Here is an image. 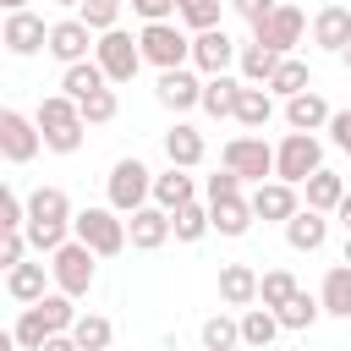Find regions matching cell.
<instances>
[{
    "mask_svg": "<svg viewBox=\"0 0 351 351\" xmlns=\"http://www.w3.org/2000/svg\"><path fill=\"white\" fill-rule=\"evenodd\" d=\"M71 219H77V214H71V197H66L60 186H38V192H27V225H22V230H27V241H33L38 258L71 241V236H66Z\"/></svg>",
    "mask_w": 351,
    "mask_h": 351,
    "instance_id": "obj_1",
    "label": "cell"
},
{
    "mask_svg": "<svg viewBox=\"0 0 351 351\" xmlns=\"http://www.w3.org/2000/svg\"><path fill=\"white\" fill-rule=\"evenodd\" d=\"M38 132H44V148L49 154H77L82 148V104L71 99V93H49V99H38Z\"/></svg>",
    "mask_w": 351,
    "mask_h": 351,
    "instance_id": "obj_2",
    "label": "cell"
},
{
    "mask_svg": "<svg viewBox=\"0 0 351 351\" xmlns=\"http://www.w3.org/2000/svg\"><path fill=\"white\" fill-rule=\"evenodd\" d=\"M99 252L88 247V241H66V247H55L49 252V274H55V291H66V296H88L93 291V274H99V263H93Z\"/></svg>",
    "mask_w": 351,
    "mask_h": 351,
    "instance_id": "obj_3",
    "label": "cell"
},
{
    "mask_svg": "<svg viewBox=\"0 0 351 351\" xmlns=\"http://www.w3.org/2000/svg\"><path fill=\"white\" fill-rule=\"evenodd\" d=\"M71 236L77 241H88L99 258H115V252H126V214H115V208H82L77 219H71Z\"/></svg>",
    "mask_w": 351,
    "mask_h": 351,
    "instance_id": "obj_4",
    "label": "cell"
},
{
    "mask_svg": "<svg viewBox=\"0 0 351 351\" xmlns=\"http://www.w3.org/2000/svg\"><path fill=\"white\" fill-rule=\"evenodd\" d=\"M313 170H324V143L313 132H285V143L274 148V176L291 181V186H302Z\"/></svg>",
    "mask_w": 351,
    "mask_h": 351,
    "instance_id": "obj_5",
    "label": "cell"
},
{
    "mask_svg": "<svg viewBox=\"0 0 351 351\" xmlns=\"http://www.w3.org/2000/svg\"><path fill=\"white\" fill-rule=\"evenodd\" d=\"M137 44H143V60H148V66H159V71L186 66V60H192V38H186L176 22H143Z\"/></svg>",
    "mask_w": 351,
    "mask_h": 351,
    "instance_id": "obj_6",
    "label": "cell"
},
{
    "mask_svg": "<svg viewBox=\"0 0 351 351\" xmlns=\"http://www.w3.org/2000/svg\"><path fill=\"white\" fill-rule=\"evenodd\" d=\"M148 197H154V170L143 159H115V170H110V208L115 214H137Z\"/></svg>",
    "mask_w": 351,
    "mask_h": 351,
    "instance_id": "obj_7",
    "label": "cell"
},
{
    "mask_svg": "<svg viewBox=\"0 0 351 351\" xmlns=\"http://www.w3.org/2000/svg\"><path fill=\"white\" fill-rule=\"evenodd\" d=\"M93 60L104 66V77H110V82H132V77H137V66H143V44H137L126 27H110V33H99Z\"/></svg>",
    "mask_w": 351,
    "mask_h": 351,
    "instance_id": "obj_8",
    "label": "cell"
},
{
    "mask_svg": "<svg viewBox=\"0 0 351 351\" xmlns=\"http://www.w3.org/2000/svg\"><path fill=\"white\" fill-rule=\"evenodd\" d=\"M219 165L236 170L241 181H274V148L263 137H230L219 148Z\"/></svg>",
    "mask_w": 351,
    "mask_h": 351,
    "instance_id": "obj_9",
    "label": "cell"
},
{
    "mask_svg": "<svg viewBox=\"0 0 351 351\" xmlns=\"http://www.w3.org/2000/svg\"><path fill=\"white\" fill-rule=\"evenodd\" d=\"M38 148H44L38 121H27L22 110H0V154H5V165H27Z\"/></svg>",
    "mask_w": 351,
    "mask_h": 351,
    "instance_id": "obj_10",
    "label": "cell"
},
{
    "mask_svg": "<svg viewBox=\"0 0 351 351\" xmlns=\"http://www.w3.org/2000/svg\"><path fill=\"white\" fill-rule=\"evenodd\" d=\"M302 33H307V16H302L296 5H285V0L274 5V16H263V22L252 27V38H258V44H269L274 55H291V49L302 44Z\"/></svg>",
    "mask_w": 351,
    "mask_h": 351,
    "instance_id": "obj_11",
    "label": "cell"
},
{
    "mask_svg": "<svg viewBox=\"0 0 351 351\" xmlns=\"http://www.w3.org/2000/svg\"><path fill=\"white\" fill-rule=\"evenodd\" d=\"M0 44H5L11 55H38V49H49V27H44L38 11H5Z\"/></svg>",
    "mask_w": 351,
    "mask_h": 351,
    "instance_id": "obj_12",
    "label": "cell"
},
{
    "mask_svg": "<svg viewBox=\"0 0 351 351\" xmlns=\"http://www.w3.org/2000/svg\"><path fill=\"white\" fill-rule=\"evenodd\" d=\"M99 44V33L82 22V16H66V22H49V55L60 60V66H77V60H88V49Z\"/></svg>",
    "mask_w": 351,
    "mask_h": 351,
    "instance_id": "obj_13",
    "label": "cell"
},
{
    "mask_svg": "<svg viewBox=\"0 0 351 351\" xmlns=\"http://www.w3.org/2000/svg\"><path fill=\"white\" fill-rule=\"evenodd\" d=\"M126 236H132V247H137V252H159V247L176 236V225H170V208H159V203H143L137 214H126Z\"/></svg>",
    "mask_w": 351,
    "mask_h": 351,
    "instance_id": "obj_14",
    "label": "cell"
},
{
    "mask_svg": "<svg viewBox=\"0 0 351 351\" xmlns=\"http://www.w3.org/2000/svg\"><path fill=\"white\" fill-rule=\"evenodd\" d=\"M154 99L165 104V110H192V104H203V77L197 71H186V66H170V71H159V82H154Z\"/></svg>",
    "mask_w": 351,
    "mask_h": 351,
    "instance_id": "obj_15",
    "label": "cell"
},
{
    "mask_svg": "<svg viewBox=\"0 0 351 351\" xmlns=\"http://www.w3.org/2000/svg\"><path fill=\"white\" fill-rule=\"evenodd\" d=\"M236 55H241V49L230 44V33H225V27H208V33H197V38H192V66H197L203 77H219Z\"/></svg>",
    "mask_w": 351,
    "mask_h": 351,
    "instance_id": "obj_16",
    "label": "cell"
},
{
    "mask_svg": "<svg viewBox=\"0 0 351 351\" xmlns=\"http://www.w3.org/2000/svg\"><path fill=\"white\" fill-rule=\"evenodd\" d=\"M296 208H302V197H296L291 181L274 176V181H258V186H252V214H258V219H280V225H285Z\"/></svg>",
    "mask_w": 351,
    "mask_h": 351,
    "instance_id": "obj_17",
    "label": "cell"
},
{
    "mask_svg": "<svg viewBox=\"0 0 351 351\" xmlns=\"http://www.w3.org/2000/svg\"><path fill=\"white\" fill-rule=\"evenodd\" d=\"M313 44L329 49V55H346V44H351V5H324L313 16Z\"/></svg>",
    "mask_w": 351,
    "mask_h": 351,
    "instance_id": "obj_18",
    "label": "cell"
},
{
    "mask_svg": "<svg viewBox=\"0 0 351 351\" xmlns=\"http://www.w3.org/2000/svg\"><path fill=\"white\" fill-rule=\"evenodd\" d=\"M203 154H208V143H203V132H197V126L176 121V126L165 132V159H170V165H181V170H197V165H203Z\"/></svg>",
    "mask_w": 351,
    "mask_h": 351,
    "instance_id": "obj_19",
    "label": "cell"
},
{
    "mask_svg": "<svg viewBox=\"0 0 351 351\" xmlns=\"http://www.w3.org/2000/svg\"><path fill=\"white\" fill-rule=\"evenodd\" d=\"M285 241H291V252H318V247L329 241V219H324L318 208H296V214L285 219Z\"/></svg>",
    "mask_w": 351,
    "mask_h": 351,
    "instance_id": "obj_20",
    "label": "cell"
},
{
    "mask_svg": "<svg viewBox=\"0 0 351 351\" xmlns=\"http://www.w3.org/2000/svg\"><path fill=\"white\" fill-rule=\"evenodd\" d=\"M258 280H263V274H258L252 263H225V269H219V302H225V307H252V302H258Z\"/></svg>",
    "mask_w": 351,
    "mask_h": 351,
    "instance_id": "obj_21",
    "label": "cell"
},
{
    "mask_svg": "<svg viewBox=\"0 0 351 351\" xmlns=\"http://www.w3.org/2000/svg\"><path fill=\"white\" fill-rule=\"evenodd\" d=\"M329 115H335V110H329L324 93H313V88L285 99V126H291V132H318V126H329Z\"/></svg>",
    "mask_w": 351,
    "mask_h": 351,
    "instance_id": "obj_22",
    "label": "cell"
},
{
    "mask_svg": "<svg viewBox=\"0 0 351 351\" xmlns=\"http://www.w3.org/2000/svg\"><path fill=\"white\" fill-rule=\"evenodd\" d=\"M236 121H241V126H252V132H263V126L274 121V93H269L263 82H241V99H236Z\"/></svg>",
    "mask_w": 351,
    "mask_h": 351,
    "instance_id": "obj_23",
    "label": "cell"
},
{
    "mask_svg": "<svg viewBox=\"0 0 351 351\" xmlns=\"http://www.w3.org/2000/svg\"><path fill=\"white\" fill-rule=\"evenodd\" d=\"M154 203H159V208H170V214H176V208H186V203H197L192 176H186L181 165H170L165 176H154Z\"/></svg>",
    "mask_w": 351,
    "mask_h": 351,
    "instance_id": "obj_24",
    "label": "cell"
},
{
    "mask_svg": "<svg viewBox=\"0 0 351 351\" xmlns=\"http://www.w3.org/2000/svg\"><path fill=\"white\" fill-rule=\"evenodd\" d=\"M236 99H241V82L230 77V71H219V77H203V110L214 115V121H236Z\"/></svg>",
    "mask_w": 351,
    "mask_h": 351,
    "instance_id": "obj_25",
    "label": "cell"
},
{
    "mask_svg": "<svg viewBox=\"0 0 351 351\" xmlns=\"http://www.w3.org/2000/svg\"><path fill=\"white\" fill-rule=\"evenodd\" d=\"M208 214H214V230L219 236H247L252 230V197H219V203H208Z\"/></svg>",
    "mask_w": 351,
    "mask_h": 351,
    "instance_id": "obj_26",
    "label": "cell"
},
{
    "mask_svg": "<svg viewBox=\"0 0 351 351\" xmlns=\"http://www.w3.org/2000/svg\"><path fill=\"white\" fill-rule=\"evenodd\" d=\"M302 192H307V208L335 214V208H340V197H346V181H340L335 170H313V176L302 181Z\"/></svg>",
    "mask_w": 351,
    "mask_h": 351,
    "instance_id": "obj_27",
    "label": "cell"
},
{
    "mask_svg": "<svg viewBox=\"0 0 351 351\" xmlns=\"http://www.w3.org/2000/svg\"><path fill=\"white\" fill-rule=\"evenodd\" d=\"M318 302H324V313H329V318H351V263H335V269L324 274Z\"/></svg>",
    "mask_w": 351,
    "mask_h": 351,
    "instance_id": "obj_28",
    "label": "cell"
},
{
    "mask_svg": "<svg viewBox=\"0 0 351 351\" xmlns=\"http://www.w3.org/2000/svg\"><path fill=\"white\" fill-rule=\"evenodd\" d=\"M280 60H285V55H274V49H269V44H258V38H252V44H241V55H236L241 82H269V77L280 71Z\"/></svg>",
    "mask_w": 351,
    "mask_h": 351,
    "instance_id": "obj_29",
    "label": "cell"
},
{
    "mask_svg": "<svg viewBox=\"0 0 351 351\" xmlns=\"http://www.w3.org/2000/svg\"><path fill=\"white\" fill-rule=\"evenodd\" d=\"M99 88H110V77H104L99 60H77V66H66V77H60V93H71L77 104H82L88 93H99Z\"/></svg>",
    "mask_w": 351,
    "mask_h": 351,
    "instance_id": "obj_30",
    "label": "cell"
},
{
    "mask_svg": "<svg viewBox=\"0 0 351 351\" xmlns=\"http://www.w3.org/2000/svg\"><path fill=\"white\" fill-rule=\"evenodd\" d=\"M285 324L274 318V307H247L241 313V346H252V351H269V340L280 335Z\"/></svg>",
    "mask_w": 351,
    "mask_h": 351,
    "instance_id": "obj_31",
    "label": "cell"
},
{
    "mask_svg": "<svg viewBox=\"0 0 351 351\" xmlns=\"http://www.w3.org/2000/svg\"><path fill=\"white\" fill-rule=\"evenodd\" d=\"M5 291H11V302H38V296H49L44 291V263H16V269H5Z\"/></svg>",
    "mask_w": 351,
    "mask_h": 351,
    "instance_id": "obj_32",
    "label": "cell"
},
{
    "mask_svg": "<svg viewBox=\"0 0 351 351\" xmlns=\"http://www.w3.org/2000/svg\"><path fill=\"white\" fill-rule=\"evenodd\" d=\"M263 88H269V93H280V99H291V93H307V88H313V77H307V60L285 55V60H280V71H274Z\"/></svg>",
    "mask_w": 351,
    "mask_h": 351,
    "instance_id": "obj_33",
    "label": "cell"
},
{
    "mask_svg": "<svg viewBox=\"0 0 351 351\" xmlns=\"http://www.w3.org/2000/svg\"><path fill=\"white\" fill-rule=\"evenodd\" d=\"M170 225H176V241H203L214 230V214H208V203H186L170 214Z\"/></svg>",
    "mask_w": 351,
    "mask_h": 351,
    "instance_id": "obj_34",
    "label": "cell"
},
{
    "mask_svg": "<svg viewBox=\"0 0 351 351\" xmlns=\"http://www.w3.org/2000/svg\"><path fill=\"white\" fill-rule=\"evenodd\" d=\"M71 340H77L82 351H110L115 329H110V318H104V313H82V318L71 324Z\"/></svg>",
    "mask_w": 351,
    "mask_h": 351,
    "instance_id": "obj_35",
    "label": "cell"
},
{
    "mask_svg": "<svg viewBox=\"0 0 351 351\" xmlns=\"http://www.w3.org/2000/svg\"><path fill=\"white\" fill-rule=\"evenodd\" d=\"M318 313H324V302H318V296H307V291H296L285 307H274V318H280L285 329H313V324H318Z\"/></svg>",
    "mask_w": 351,
    "mask_h": 351,
    "instance_id": "obj_36",
    "label": "cell"
},
{
    "mask_svg": "<svg viewBox=\"0 0 351 351\" xmlns=\"http://www.w3.org/2000/svg\"><path fill=\"white\" fill-rule=\"evenodd\" d=\"M296 291H302V285H296V274H291V269H269V274L258 280V302H263V307H285Z\"/></svg>",
    "mask_w": 351,
    "mask_h": 351,
    "instance_id": "obj_37",
    "label": "cell"
},
{
    "mask_svg": "<svg viewBox=\"0 0 351 351\" xmlns=\"http://www.w3.org/2000/svg\"><path fill=\"white\" fill-rule=\"evenodd\" d=\"M230 346H241V318L214 313V318L203 324V351H230Z\"/></svg>",
    "mask_w": 351,
    "mask_h": 351,
    "instance_id": "obj_38",
    "label": "cell"
},
{
    "mask_svg": "<svg viewBox=\"0 0 351 351\" xmlns=\"http://www.w3.org/2000/svg\"><path fill=\"white\" fill-rule=\"evenodd\" d=\"M11 335H16V346H22V351H44L49 324H44V313H38V307H22V318L11 324Z\"/></svg>",
    "mask_w": 351,
    "mask_h": 351,
    "instance_id": "obj_39",
    "label": "cell"
},
{
    "mask_svg": "<svg viewBox=\"0 0 351 351\" xmlns=\"http://www.w3.org/2000/svg\"><path fill=\"white\" fill-rule=\"evenodd\" d=\"M176 22H186L192 33L219 27V0H176Z\"/></svg>",
    "mask_w": 351,
    "mask_h": 351,
    "instance_id": "obj_40",
    "label": "cell"
},
{
    "mask_svg": "<svg viewBox=\"0 0 351 351\" xmlns=\"http://www.w3.org/2000/svg\"><path fill=\"white\" fill-rule=\"evenodd\" d=\"M77 16H82L93 33H110V27H121V0H82Z\"/></svg>",
    "mask_w": 351,
    "mask_h": 351,
    "instance_id": "obj_41",
    "label": "cell"
},
{
    "mask_svg": "<svg viewBox=\"0 0 351 351\" xmlns=\"http://www.w3.org/2000/svg\"><path fill=\"white\" fill-rule=\"evenodd\" d=\"M115 110H121V104H115V88H99V93H88V99H82V121H88V126L115 121Z\"/></svg>",
    "mask_w": 351,
    "mask_h": 351,
    "instance_id": "obj_42",
    "label": "cell"
},
{
    "mask_svg": "<svg viewBox=\"0 0 351 351\" xmlns=\"http://www.w3.org/2000/svg\"><path fill=\"white\" fill-rule=\"evenodd\" d=\"M27 225V197H16L11 186L0 192V230H22Z\"/></svg>",
    "mask_w": 351,
    "mask_h": 351,
    "instance_id": "obj_43",
    "label": "cell"
},
{
    "mask_svg": "<svg viewBox=\"0 0 351 351\" xmlns=\"http://www.w3.org/2000/svg\"><path fill=\"white\" fill-rule=\"evenodd\" d=\"M27 252H33L27 230H0V263H5V269H16V263H22Z\"/></svg>",
    "mask_w": 351,
    "mask_h": 351,
    "instance_id": "obj_44",
    "label": "cell"
},
{
    "mask_svg": "<svg viewBox=\"0 0 351 351\" xmlns=\"http://www.w3.org/2000/svg\"><path fill=\"white\" fill-rule=\"evenodd\" d=\"M219 197H241V176H236V170L208 176V203H219Z\"/></svg>",
    "mask_w": 351,
    "mask_h": 351,
    "instance_id": "obj_45",
    "label": "cell"
},
{
    "mask_svg": "<svg viewBox=\"0 0 351 351\" xmlns=\"http://www.w3.org/2000/svg\"><path fill=\"white\" fill-rule=\"evenodd\" d=\"M329 143L351 159V110H335V115H329Z\"/></svg>",
    "mask_w": 351,
    "mask_h": 351,
    "instance_id": "obj_46",
    "label": "cell"
},
{
    "mask_svg": "<svg viewBox=\"0 0 351 351\" xmlns=\"http://www.w3.org/2000/svg\"><path fill=\"white\" fill-rule=\"evenodd\" d=\"M132 11H137L143 22H170V16H176V0H132Z\"/></svg>",
    "mask_w": 351,
    "mask_h": 351,
    "instance_id": "obj_47",
    "label": "cell"
},
{
    "mask_svg": "<svg viewBox=\"0 0 351 351\" xmlns=\"http://www.w3.org/2000/svg\"><path fill=\"white\" fill-rule=\"evenodd\" d=\"M230 5H236V11H241L252 27H258L263 16H274V5H280V0H230Z\"/></svg>",
    "mask_w": 351,
    "mask_h": 351,
    "instance_id": "obj_48",
    "label": "cell"
},
{
    "mask_svg": "<svg viewBox=\"0 0 351 351\" xmlns=\"http://www.w3.org/2000/svg\"><path fill=\"white\" fill-rule=\"evenodd\" d=\"M44 351H82V346H77V340H71V329H66V335H49V340H44Z\"/></svg>",
    "mask_w": 351,
    "mask_h": 351,
    "instance_id": "obj_49",
    "label": "cell"
},
{
    "mask_svg": "<svg viewBox=\"0 0 351 351\" xmlns=\"http://www.w3.org/2000/svg\"><path fill=\"white\" fill-rule=\"evenodd\" d=\"M335 214H340V225H346V236H351V192L340 197V208H335Z\"/></svg>",
    "mask_w": 351,
    "mask_h": 351,
    "instance_id": "obj_50",
    "label": "cell"
},
{
    "mask_svg": "<svg viewBox=\"0 0 351 351\" xmlns=\"http://www.w3.org/2000/svg\"><path fill=\"white\" fill-rule=\"evenodd\" d=\"M0 5H5V11H27V0H0Z\"/></svg>",
    "mask_w": 351,
    "mask_h": 351,
    "instance_id": "obj_51",
    "label": "cell"
},
{
    "mask_svg": "<svg viewBox=\"0 0 351 351\" xmlns=\"http://www.w3.org/2000/svg\"><path fill=\"white\" fill-rule=\"evenodd\" d=\"M340 60H346V71H351V44H346V55H340Z\"/></svg>",
    "mask_w": 351,
    "mask_h": 351,
    "instance_id": "obj_52",
    "label": "cell"
},
{
    "mask_svg": "<svg viewBox=\"0 0 351 351\" xmlns=\"http://www.w3.org/2000/svg\"><path fill=\"white\" fill-rule=\"evenodd\" d=\"M55 5H82V0H55Z\"/></svg>",
    "mask_w": 351,
    "mask_h": 351,
    "instance_id": "obj_53",
    "label": "cell"
},
{
    "mask_svg": "<svg viewBox=\"0 0 351 351\" xmlns=\"http://www.w3.org/2000/svg\"><path fill=\"white\" fill-rule=\"evenodd\" d=\"M346 263H351V236H346Z\"/></svg>",
    "mask_w": 351,
    "mask_h": 351,
    "instance_id": "obj_54",
    "label": "cell"
}]
</instances>
